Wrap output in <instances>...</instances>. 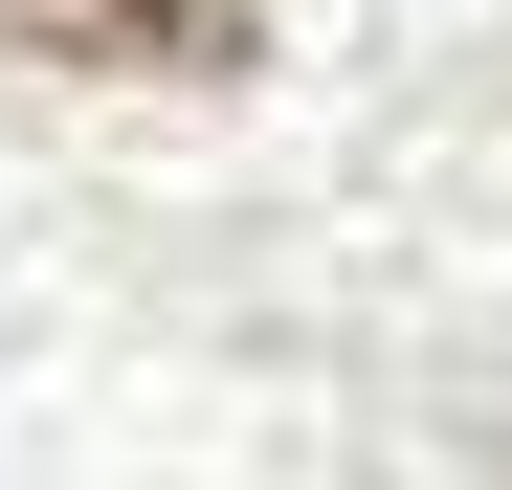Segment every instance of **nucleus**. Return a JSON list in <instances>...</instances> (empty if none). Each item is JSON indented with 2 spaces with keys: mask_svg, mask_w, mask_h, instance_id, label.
I'll use <instances>...</instances> for the list:
<instances>
[{
  "mask_svg": "<svg viewBox=\"0 0 512 490\" xmlns=\"http://www.w3.org/2000/svg\"><path fill=\"white\" fill-rule=\"evenodd\" d=\"M0 45L23 67H112V90H223L268 23L245 0H0Z\"/></svg>",
  "mask_w": 512,
  "mask_h": 490,
  "instance_id": "obj_1",
  "label": "nucleus"
}]
</instances>
